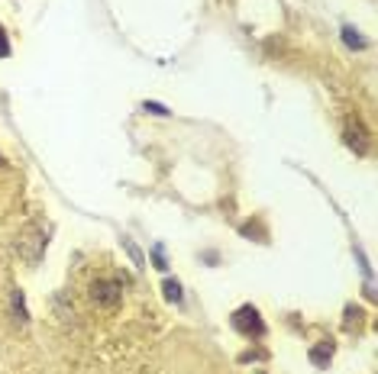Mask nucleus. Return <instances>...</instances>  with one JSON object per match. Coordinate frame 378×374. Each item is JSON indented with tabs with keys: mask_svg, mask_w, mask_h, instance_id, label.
<instances>
[{
	"mask_svg": "<svg viewBox=\"0 0 378 374\" xmlns=\"http://www.w3.org/2000/svg\"><path fill=\"white\" fill-rule=\"evenodd\" d=\"M230 323H233V329H237L239 336L246 339H262L265 336V323L262 317H259V310L255 307H239L233 317H230Z\"/></svg>",
	"mask_w": 378,
	"mask_h": 374,
	"instance_id": "f257e3e1",
	"label": "nucleus"
},
{
	"mask_svg": "<svg viewBox=\"0 0 378 374\" xmlns=\"http://www.w3.org/2000/svg\"><path fill=\"white\" fill-rule=\"evenodd\" d=\"M17 249L26 262H39V258H42V249H46V235H42V229H39V226H26V229L19 233Z\"/></svg>",
	"mask_w": 378,
	"mask_h": 374,
	"instance_id": "f03ea898",
	"label": "nucleus"
},
{
	"mask_svg": "<svg viewBox=\"0 0 378 374\" xmlns=\"http://www.w3.org/2000/svg\"><path fill=\"white\" fill-rule=\"evenodd\" d=\"M343 132H346V145H350L356 155H366V152H369V130L362 126L359 116H346Z\"/></svg>",
	"mask_w": 378,
	"mask_h": 374,
	"instance_id": "7ed1b4c3",
	"label": "nucleus"
},
{
	"mask_svg": "<svg viewBox=\"0 0 378 374\" xmlns=\"http://www.w3.org/2000/svg\"><path fill=\"white\" fill-rule=\"evenodd\" d=\"M91 297L101 303V307H120V300H123V287L117 284V280H94L91 284Z\"/></svg>",
	"mask_w": 378,
	"mask_h": 374,
	"instance_id": "20e7f679",
	"label": "nucleus"
},
{
	"mask_svg": "<svg viewBox=\"0 0 378 374\" xmlns=\"http://www.w3.org/2000/svg\"><path fill=\"white\" fill-rule=\"evenodd\" d=\"M330 358H333V342H320L317 348H311V362L317 368H327L330 365Z\"/></svg>",
	"mask_w": 378,
	"mask_h": 374,
	"instance_id": "39448f33",
	"label": "nucleus"
},
{
	"mask_svg": "<svg viewBox=\"0 0 378 374\" xmlns=\"http://www.w3.org/2000/svg\"><path fill=\"white\" fill-rule=\"evenodd\" d=\"M343 42H346L350 48H366V39H362L352 26H343Z\"/></svg>",
	"mask_w": 378,
	"mask_h": 374,
	"instance_id": "423d86ee",
	"label": "nucleus"
},
{
	"mask_svg": "<svg viewBox=\"0 0 378 374\" xmlns=\"http://www.w3.org/2000/svg\"><path fill=\"white\" fill-rule=\"evenodd\" d=\"M162 290H165V300H169V303H181V284L178 280H165Z\"/></svg>",
	"mask_w": 378,
	"mask_h": 374,
	"instance_id": "0eeeda50",
	"label": "nucleus"
},
{
	"mask_svg": "<svg viewBox=\"0 0 378 374\" xmlns=\"http://www.w3.org/2000/svg\"><path fill=\"white\" fill-rule=\"evenodd\" d=\"M13 313H17V319L19 323H26V303H23V294H19V290H13Z\"/></svg>",
	"mask_w": 378,
	"mask_h": 374,
	"instance_id": "6e6552de",
	"label": "nucleus"
},
{
	"mask_svg": "<svg viewBox=\"0 0 378 374\" xmlns=\"http://www.w3.org/2000/svg\"><path fill=\"white\" fill-rule=\"evenodd\" d=\"M123 249H126V252H130L132 265H139V268H142V265H146V258H142V252H139V249H136V245H132V239H123Z\"/></svg>",
	"mask_w": 378,
	"mask_h": 374,
	"instance_id": "1a4fd4ad",
	"label": "nucleus"
},
{
	"mask_svg": "<svg viewBox=\"0 0 378 374\" xmlns=\"http://www.w3.org/2000/svg\"><path fill=\"white\" fill-rule=\"evenodd\" d=\"M7 55H10V39L3 33V26H0V58H7Z\"/></svg>",
	"mask_w": 378,
	"mask_h": 374,
	"instance_id": "9d476101",
	"label": "nucleus"
},
{
	"mask_svg": "<svg viewBox=\"0 0 378 374\" xmlns=\"http://www.w3.org/2000/svg\"><path fill=\"white\" fill-rule=\"evenodd\" d=\"M146 110H149V113H159V116H165V113H169L165 107H162V103H155V100H146Z\"/></svg>",
	"mask_w": 378,
	"mask_h": 374,
	"instance_id": "9b49d317",
	"label": "nucleus"
},
{
	"mask_svg": "<svg viewBox=\"0 0 378 374\" xmlns=\"http://www.w3.org/2000/svg\"><path fill=\"white\" fill-rule=\"evenodd\" d=\"M0 165H3V159H0Z\"/></svg>",
	"mask_w": 378,
	"mask_h": 374,
	"instance_id": "f8f14e48",
	"label": "nucleus"
},
{
	"mask_svg": "<svg viewBox=\"0 0 378 374\" xmlns=\"http://www.w3.org/2000/svg\"><path fill=\"white\" fill-rule=\"evenodd\" d=\"M259 374H265V371H259Z\"/></svg>",
	"mask_w": 378,
	"mask_h": 374,
	"instance_id": "ddd939ff",
	"label": "nucleus"
}]
</instances>
